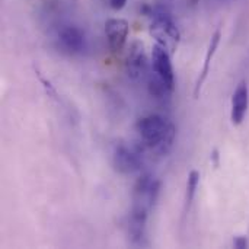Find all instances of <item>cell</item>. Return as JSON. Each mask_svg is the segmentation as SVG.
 I'll list each match as a JSON object with an SVG mask.
<instances>
[{
    "label": "cell",
    "instance_id": "3957f363",
    "mask_svg": "<svg viewBox=\"0 0 249 249\" xmlns=\"http://www.w3.org/2000/svg\"><path fill=\"white\" fill-rule=\"evenodd\" d=\"M152 66H153V71L155 74L165 82L169 89L174 90L175 86V73H174V67H172V61H171V53L159 45L155 44L152 48Z\"/></svg>",
    "mask_w": 249,
    "mask_h": 249
},
{
    "label": "cell",
    "instance_id": "6da1fadb",
    "mask_svg": "<svg viewBox=\"0 0 249 249\" xmlns=\"http://www.w3.org/2000/svg\"><path fill=\"white\" fill-rule=\"evenodd\" d=\"M136 130L144 147L150 149L156 156H166L175 142V125L160 115H147L137 121Z\"/></svg>",
    "mask_w": 249,
    "mask_h": 249
},
{
    "label": "cell",
    "instance_id": "9c48e42d",
    "mask_svg": "<svg viewBox=\"0 0 249 249\" xmlns=\"http://www.w3.org/2000/svg\"><path fill=\"white\" fill-rule=\"evenodd\" d=\"M58 41L61 47L71 54L80 53L85 48V34L76 26H64L58 32Z\"/></svg>",
    "mask_w": 249,
    "mask_h": 249
},
{
    "label": "cell",
    "instance_id": "30bf717a",
    "mask_svg": "<svg viewBox=\"0 0 249 249\" xmlns=\"http://www.w3.org/2000/svg\"><path fill=\"white\" fill-rule=\"evenodd\" d=\"M220 36H222L220 31H216L214 35L212 36L209 50H207V53H206V58H204V64H203L201 73H200V76H198V79H197V83H196V88H194V96H196V98L200 96V90H201V88H203V83H204L206 79H207V74H209V71H210L212 60H213V57H214V54H216V51H217L219 42H220Z\"/></svg>",
    "mask_w": 249,
    "mask_h": 249
},
{
    "label": "cell",
    "instance_id": "8992f818",
    "mask_svg": "<svg viewBox=\"0 0 249 249\" xmlns=\"http://www.w3.org/2000/svg\"><path fill=\"white\" fill-rule=\"evenodd\" d=\"M130 32V25L125 19L112 18L105 22V34L108 38L109 48L112 51H121L125 45Z\"/></svg>",
    "mask_w": 249,
    "mask_h": 249
},
{
    "label": "cell",
    "instance_id": "5b68a950",
    "mask_svg": "<svg viewBox=\"0 0 249 249\" xmlns=\"http://www.w3.org/2000/svg\"><path fill=\"white\" fill-rule=\"evenodd\" d=\"M112 162H114L115 169L123 175L136 174L142 168L140 156L136 152H133L131 149H128L127 146H124V144H118L115 147Z\"/></svg>",
    "mask_w": 249,
    "mask_h": 249
},
{
    "label": "cell",
    "instance_id": "52a82bcc",
    "mask_svg": "<svg viewBox=\"0 0 249 249\" xmlns=\"http://www.w3.org/2000/svg\"><path fill=\"white\" fill-rule=\"evenodd\" d=\"M150 209L139 204H133L131 213L128 216V236L133 244H142L146 233V223Z\"/></svg>",
    "mask_w": 249,
    "mask_h": 249
},
{
    "label": "cell",
    "instance_id": "7c38bea8",
    "mask_svg": "<svg viewBox=\"0 0 249 249\" xmlns=\"http://www.w3.org/2000/svg\"><path fill=\"white\" fill-rule=\"evenodd\" d=\"M233 245H235V248L238 249L247 248V247H248V239H247L245 236H238V238H235Z\"/></svg>",
    "mask_w": 249,
    "mask_h": 249
},
{
    "label": "cell",
    "instance_id": "8fae6325",
    "mask_svg": "<svg viewBox=\"0 0 249 249\" xmlns=\"http://www.w3.org/2000/svg\"><path fill=\"white\" fill-rule=\"evenodd\" d=\"M198 184H200V172L198 171H191L188 174V179H187V193H185V210L188 212L194 198H196V194H197V188H198Z\"/></svg>",
    "mask_w": 249,
    "mask_h": 249
},
{
    "label": "cell",
    "instance_id": "7a4b0ae2",
    "mask_svg": "<svg viewBox=\"0 0 249 249\" xmlns=\"http://www.w3.org/2000/svg\"><path fill=\"white\" fill-rule=\"evenodd\" d=\"M149 32L156 39V44L165 47L171 55L177 51L181 41V32L168 13H156L153 22L150 23Z\"/></svg>",
    "mask_w": 249,
    "mask_h": 249
},
{
    "label": "cell",
    "instance_id": "5bb4252c",
    "mask_svg": "<svg viewBox=\"0 0 249 249\" xmlns=\"http://www.w3.org/2000/svg\"><path fill=\"white\" fill-rule=\"evenodd\" d=\"M212 159H213L214 165L217 166V165H219V152H217V150H213V153H212Z\"/></svg>",
    "mask_w": 249,
    "mask_h": 249
},
{
    "label": "cell",
    "instance_id": "ba28073f",
    "mask_svg": "<svg viewBox=\"0 0 249 249\" xmlns=\"http://www.w3.org/2000/svg\"><path fill=\"white\" fill-rule=\"evenodd\" d=\"M249 107V88L245 80L239 82L232 95V109L231 120L233 125H241L247 117Z\"/></svg>",
    "mask_w": 249,
    "mask_h": 249
},
{
    "label": "cell",
    "instance_id": "4fadbf2b",
    "mask_svg": "<svg viewBox=\"0 0 249 249\" xmlns=\"http://www.w3.org/2000/svg\"><path fill=\"white\" fill-rule=\"evenodd\" d=\"M127 0H109V4L114 10H121L125 6Z\"/></svg>",
    "mask_w": 249,
    "mask_h": 249
},
{
    "label": "cell",
    "instance_id": "277c9868",
    "mask_svg": "<svg viewBox=\"0 0 249 249\" xmlns=\"http://www.w3.org/2000/svg\"><path fill=\"white\" fill-rule=\"evenodd\" d=\"M128 77L133 80H142L147 73V58L144 53V47L142 42H133L130 51L127 54L125 61Z\"/></svg>",
    "mask_w": 249,
    "mask_h": 249
}]
</instances>
